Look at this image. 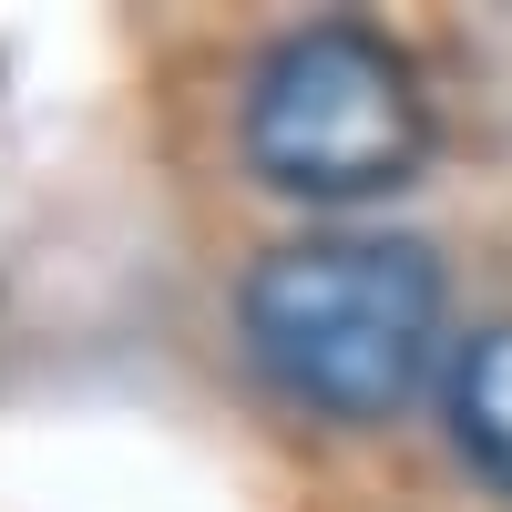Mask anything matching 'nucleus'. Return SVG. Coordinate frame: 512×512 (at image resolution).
Instances as JSON below:
<instances>
[{
  "label": "nucleus",
  "mask_w": 512,
  "mask_h": 512,
  "mask_svg": "<svg viewBox=\"0 0 512 512\" xmlns=\"http://www.w3.org/2000/svg\"><path fill=\"white\" fill-rule=\"evenodd\" d=\"M246 164L277 195L308 205H359L410 185V164L431 154V93L420 62L369 21H308L287 31L246 82Z\"/></svg>",
  "instance_id": "2"
},
{
  "label": "nucleus",
  "mask_w": 512,
  "mask_h": 512,
  "mask_svg": "<svg viewBox=\"0 0 512 512\" xmlns=\"http://www.w3.org/2000/svg\"><path fill=\"white\" fill-rule=\"evenodd\" d=\"M441 410H451V441H461V461H472V472H482L492 492H512V318L472 328V338L451 349Z\"/></svg>",
  "instance_id": "3"
},
{
  "label": "nucleus",
  "mask_w": 512,
  "mask_h": 512,
  "mask_svg": "<svg viewBox=\"0 0 512 512\" xmlns=\"http://www.w3.org/2000/svg\"><path fill=\"white\" fill-rule=\"evenodd\" d=\"M236 328L287 400L379 420L441 349V267L410 236H287L246 267Z\"/></svg>",
  "instance_id": "1"
}]
</instances>
